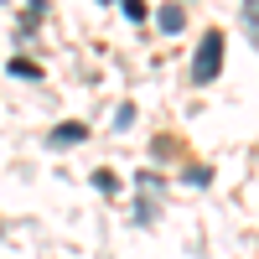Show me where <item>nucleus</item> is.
<instances>
[{
    "label": "nucleus",
    "instance_id": "8",
    "mask_svg": "<svg viewBox=\"0 0 259 259\" xmlns=\"http://www.w3.org/2000/svg\"><path fill=\"white\" fill-rule=\"evenodd\" d=\"M0 239H6V223H0Z\"/></svg>",
    "mask_w": 259,
    "mask_h": 259
},
{
    "label": "nucleus",
    "instance_id": "5",
    "mask_svg": "<svg viewBox=\"0 0 259 259\" xmlns=\"http://www.w3.org/2000/svg\"><path fill=\"white\" fill-rule=\"evenodd\" d=\"M94 187H99V192H114L119 177H114V171H94Z\"/></svg>",
    "mask_w": 259,
    "mask_h": 259
},
{
    "label": "nucleus",
    "instance_id": "3",
    "mask_svg": "<svg viewBox=\"0 0 259 259\" xmlns=\"http://www.w3.org/2000/svg\"><path fill=\"white\" fill-rule=\"evenodd\" d=\"M83 135H89V130H83V124H57L52 135H47V145H78Z\"/></svg>",
    "mask_w": 259,
    "mask_h": 259
},
{
    "label": "nucleus",
    "instance_id": "2",
    "mask_svg": "<svg viewBox=\"0 0 259 259\" xmlns=\"http://www.w3.org/2000/svg\"><path fill=\"white\" fill-rule=\"evenodd\" d=\"M156 21H161V31H166V36H177V31H182V21H187V11L171 0V6H161V16H156Z\"/></svg>",
    "mask_w": 259,
    "mask_h": 259
},
{
    "label": "nucleus",
    "instance_id": "6",
    "mask_svg": "<svg viewBox=\"0 0 259 259\" xmlns=\"http://www.w3.org/2000/svg\"><path fill=\"white\" fill-rule=\"evenodd\" d=\"M119 6H124L130 21H145V0H119Z\"/></svg>",
    "mask_w": 259,
    "mask_h": 259
},
{
    "label": "nucleus",
    "instance_id": "4",
    "mask_svg": "<svg viewBox=\"0 0 259 259\" xmlns=\"http://www.w3.org/2000/svg\"><path fill=\"white\" fill-rule=\"evenodd\" d=\"M11 78H21V83H41V68H36V62H26V57H11Z\"/></svg>",
    "mask_w": 259,
    "mask_h": 259
},
{
    "label": "nucleus",
    "instance_id": "1",
    "mask_svg": "<svg viewBox=\"0 0 259 259\" xmlns=\"http://www.w3.org/2000/svg\"><path fill=\"white\" fill-rule=\"evenodd\" d=\"M223 68V31H202L197 52H192V83H212Z\"/></svg>",
    "mask_w": 259,
    "mask_h": 259
},
{
    "label": "nucleus",
    "instance_id": "7",
    "mask_svg": "<svg viewBox=\"0 0 259 259\" xmlns=\"http://www.w3.org/2000/svg\"><path fill=\"white\" fill-rule=\"evenodd\" d=\"M130 119H135V109H130V104H119V114H114V130H130Z\"/></svg>",
    "mask_w": 259,
    "mask_h": 259
}]
</instances>
